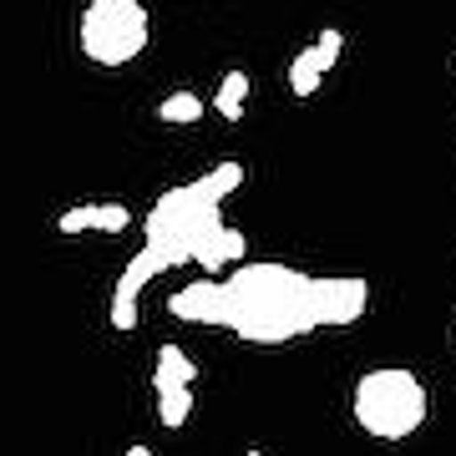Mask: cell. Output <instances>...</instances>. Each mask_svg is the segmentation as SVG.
Instances as JSON below:
<instances>
[{"label":"cell","instance_id":"6da1fadb","mask_svg":"<svg viewBox=\"0 0 456 456\" xmlns=\"http://www.w3.org/2000/svg\"><path fill=\"white\" fill-rule=\"evenodd\" d=\"M224 284V320L248 345H289L299 335H314V299H310V274H299L289 264H248L239 259Z\"/></svg>","mask_w":456,"mask_h":456},{"label":"cell","instance_id":"7a4b0ae2","mask_svg":"<svg viewBox=\"0 0 456 456\" xmlns=\"http://www.w3.org/2000/svg\"><path fill=\"white\" fill-rule=\"evenodd\" d=\"M350 411H355V421L365 436L406 441L426 426L431 395H426V380L416 370H406V365H380V370H365L355 380Z\"/></svg>","mask_w":456,"mask_h":456},{"label":"cell","instance_id":"3957f363","mask_svg":"<svg viewBox=\"0 0 456 456\" xmlns=\"http://www.w3.org/2000/svg\"><path fill=\"white\" fill-rule=\"evenodd\" d=\"M218 224H224V203L193 178V183H183V188H167L152 203V213L142 218V239L163 254L167 269H178V264H193L198 239Z\"/></svg>","mask_w":456,"mask_h":456},{"label":"cell","instance_id":"277c9868","mask_svg":"<svg viewBox=\"0 0 456 456\" xmlns=\"http://www.w3.org/2000/svg\"><path fill=\"white\" fill-rule=\"evenodd\" d=\"M152 20L142 0H86L82 11V56L97 66H127L147 51Z\"/></svg>","mask_w":456,"mask_h":456},{"label":"cell","instance_id":"5b68a950","mask_svg":"<svg viewBox=\"0 0 456 456\" xmlns=\"http://www.w3.org/2000/svg\"><path fill=\"white\" fill-rule=\"evenodd\" d=\"M310 299H314V325L325 330H345L355 325L365 305H370V284L360 274H330V279H310Z\"/></svg>","mask_w":456,"mask_h":456},{"label":"cell","instance_id":"8992f818","mask_svg":"<svg viewBox=\"0 0 456 456\" xmlns=\"http://www.w3.org/2000/svg\"><path fill=\"white\" fill-rule=\"evenodd\" d=\"M158 274H167V264L163 254L152 244H142L137 254H132V264L122 269V279H117V289H112V330H137V299H142V289L152 284Z\"/></svg>","mask_w":456,"mask_h":456},{"label":"cell","instance_id":"52a82bcc","mask_svg":"<svg viewBox=\"0 0 456 456\" xmlns=\"http://www.w3.org/2000/svg\"><path fill=\"white\" fill-rule=\"evenodd\" d=\"M167 314L188 320V325H218L224 320V284H218V274H203L198 284H183L167 299Z\"/></svg>","mask_w":456,"mask_h":456},{"label":"cell","instance_id":"ba28073f","mask_svg":"<svg viewBox=\"0 0 456 456\" xmlns=\"http://www.w3.org/2000/svg\"><path fill=\"white\" fill-rule=\"evenodd\" d=\"M239 259H248V239L239 233V228H228V224L208 228V233L198 239V248H193V264L203 269V274H224V269H233Z\"/></svg>","mask_w":456,"mask_h":456},{"label":"cell","instance_id":"9c48e42d","mask_svg":"<svg viewBox=\"0 0 456 456\" xmlns=\"http://www.w3.org/2000/svg\"><path fill=\"white\" fill-rule=\"evenodd\" d=\"M198 365L188 360V350L178 345H158V365H152V386L158 391H173V386H193Z\"/></svg>","mask_w":456,"mask_h":456},{"label":"cell","instance_id":"30bf717a","mask_svg":"<svg viewBox=\"0 0 456 456\" xmlns=\"http://www.w3.org/2000/svg\"><path fill=\"white\" fill-rule=\"evenodd\" d=\"M248 92H254V82H248V71H228L224 82H218V92H213V112L224 117V122H239V117H244Z\"/></svg>","mask_w":456,"mask_h":456},{"label":"cell","instance_id":"8fae6325","mask_svg":"<svg viewBox=\"0 0 456 456\" xmlns=\"http://www.w3.org/2000/svg\"><path fill=\"white\" fill-rule=\"evenodd\" d=\"M188 416H193V386H173V391H158V421H163L167 431L188 426Z\"/></svg>","mask_w":456,"mask_h":456},{"label":"cell","instance_id":"7c38bea8","mask_svg":"<svg viewBox=\"0 0 456 456\" xmlns=\"http://www.w3.org/2000/svg\"><path fill=\"white\" fill-rule=\"evenodd\" d=\"M158 117L173 122V127H193V122H203V97H193V92H173V97L158 102Z\"/></svg>","mask_w":456,"mask_h":456},{"label":"cell","instance_id":"4fadbf2b","mask_svg":"<svg viewBox=\"0 0 456 456\" xmlns=\"http://www.w3.org/2000/svg\"><path fill=\"white\" fill-rule=\"evenodd\" d=\"M198 183H203V188H208V193L218 198V203H228V198L244 188V163H213Z\"/></svg>","mask_w":456,"mask_h":456},{"label":"cell","instance_id":"5bb4252c","mask_svg":"<svg viewBox=\"0 0 456 456\" xmlns=\"http://www.w3.org/2000/svg\"><path fill=\"white\" fill-rule=\"evenodd\" d=\"M320 82H325V71L314 66L310 46H305V51L289 61V92H294V97H314V92H320Z\"/></svg>","mask_w":456,"mask_h":456},{"label":"cell","instance_id":"9a60e30c","mask_svg":"<svg viewBox=\"0 0 456 456\" xmlns=\"http://www.w3.org/2000/svg\"><path fill=\"white\" fill-rule=\"evenodd\" d=\"M61 233H86V228H97L102 233V203H71V208L56 218Z\"/></svg>","mask_w":456,"mask_h":456},{"label":"cell","instance_id":"2e32d148","mask_svg":"<svg viewBox=\"0 0 456 456\" xmlns=\"http://www.w3.org/2000/svg\"><path fill=\"white\" fill-rule=\"evenodd\" d=\"M340 51H345V36L335 31V26H330V31H320L314 36V46H310V56H314V66H320V71H335V61H340Z\"/></svg>","mask_w":456,"mask_h":456},{"label":"cell","instance_id":"e0dca14e","mask_svg":"<svg viewBox=\"0 0 456 456\" xmlns=\"http://www.w3.org/2000/svg\"><path fill=\"white\" fill-rule=\"evenodd\" d=\"M132 224V213L122 203H102V233H122Z\"/></svg>","mask_w":456,"mask_h":456},{"label":"cell","instance_id":"ac0fdd59","mask_svg":"<svg viewBox=\"0 0 456 456\" xmlns=\"http://www.w3.org/2000/svg\"><path fill=\"white\" fill-rule=\"evenodd\" d=\"M452 345H456V325H452Z\"/></svg>","mask_w":456,"mask_h":456}]
</instances>
